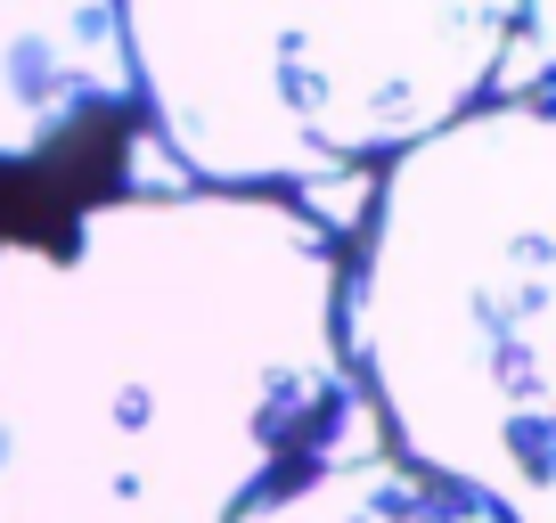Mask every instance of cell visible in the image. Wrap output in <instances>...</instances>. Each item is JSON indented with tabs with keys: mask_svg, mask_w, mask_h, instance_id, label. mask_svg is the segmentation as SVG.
<instances>
[{
	"mask_svg": "<svg viewBox=\"0 0 556 523\" xmlns=\"http://www.w3.org/2000/svg\"><path fill=\"white\" fill-rule=\"evenodd\" d=\"M344 245L278 189H123L0 245V523H238L361 409Z\"/></svg>",
	"mask_w": 556,
	"mask_h": 523,
	"instance_id": "obj_1",
	"label": "cell"
},
{
	"mask_svg": "<svg viewBox=\"0 0 556 523\" xmlns=\"http://www.w3.org/2000/svg\"><path fill=\"white\" fill-rule=\"evenodd\" d=\"M344 368L401 458L556 523V115L483 99L377 164L336 279Z\"/></svg>",
	"mask_w": 556,
	"mask_h": 523,
	"instance_id": "obj_2",
	"label": "cell"
},
{
	"mask_svg": "<svg viewBox=\"0 0 556 523\" xmlns=\"http://www.w3.org/2000/svg\"><path fill=\"white\" fill-rule=\"evenodd\" d=\"M115 25L197 189L344 180L540 74V0H115Z\"/></svg>",
	"mask_w": 556,
	"mask_h": 523,
	"instance_id": "obj_3",
	"label": "cell"
},
{
	"mask_svg": "<svg viewBox=\"0 0 556 523\" xmlns=\"http://www.w3.org/2000/svg\"><path fill=\"white\" fill-rule=\"evenodd\" d=\"M139 140L115 0H0V245H50L123 196Z\"/></svg>",
	"mask_w": 556,
	"mask_h": 523,
	"instance_id": "obj_4",
	"label": "cell"
},
{
	"mask_svg": "<svg viewBox=\"0 0 556 523\" xmlns=\"http://www.w3.org/2000/svg\"><path fill=\"white\" fill-rule=\"evenodd\" d=\"M238 523H500V515L483 499H467L458 483L426 474L417 458H401L361 401L312 458H295L278 474Z\"/></svg>",
	"mask_w": 556,
	"mask_h": 523,
	"instance_id": "obj_5",
	"label": "cell"
}]
</instances>
